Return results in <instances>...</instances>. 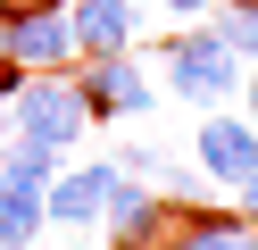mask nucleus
<instances>
[{
  "label": "nucleus",
  "instance_id": "1",
  "mask_svg": "<svg viewBox=\"0 0 258 250\" xmlns=\"http://www.w3.org/2000/svg\"><path fill=\"white\" fill-rule=\"evenodd\" d=\"M241 67H250V59H233V50L208 33V17L158 42V75H167V92L191 100V109H225V100H241Z\"/></svg>",
  "mask_w": 258,
  "mask_h": 250
},
{
  "label": "nucleus",
  "instance_id": "2",
  "mask_svg": "<svg viewBox=\"0 0 258 250\" xmlns=\"http://www.w3.org/2000/svg\"><path fill=\"white\" fill-rule=\"evenodd\" d=\"M9 125H17L25 142H50L58 159H67V150L92 133V109H84V92H75V75H67V67H50V75H25V83H17V100H9Z\"/></svg>",
  "mask_w": 258,
  "mask_h": 250
},
{
  "label": "nucleus",
  "instance_id": "3",
  "mask_svg": "<svg viewBox=\"0 0 258 250\" xmlns=\"http://www.w3.org/2000/svg\"><path fill=\"white\" fill-rule=\"evenodd\" d=\"M75 92H84L92 125H125V117H150V109H158V83L142 75V59H134V50H108V59H84Z\"/></svg>",
  "mask_w": 258,
  "mask_h": 250
},
{
  "label": "nucleus",
  "instance_id": "4",
  "mask_svg": "<svg viewBox=\"0 0 258 250\" xmlns=\"http://www.w3.org/2000/svg\"><path fill=\"white\" fill-rule=\"evenodd\" d=\"M191 159H200L208 192H241V175L258 167V117H241V109H200Z\"/></svg>",
  "mask_w": 258,
  "mask_h": 250
},
{
  "label": "nucleus",
  "instance_id": "5",
  "mask_svg": "<svg viewBox=\"0 0 258 250\" xmlns=\"http://www.w3.org/2000/svg\"><path fill=\"white\" fill-rule=\"evenodd\" d=\"M108 183H117V159H84V167H58V175L42 183V217H50L58 233H100Z\"/></svg>",
  "mask_w": 258,
  "mask_h": 250
},
{
  "label": "nucleus",
  "instance_id": "6",
  "mask_svg": "<svg viewBox=\"0 0 258 250\" xmlns=\"http://www.w3.org/2000/svg\"><path fill=\"white\" fill-rule=\"evenodd\" d=\"M0 50H9V67H25V75L75 67V17H67V9H25V17H0Z\"/></svg>",
  "mask_w": 258,
  "mask_h": 250
},
{
  "label": "nucleus",
  "instance_id": "7",
  "mask_svg": "<svg viewBox=\"0 0 258 250\" xmlns=\"http://www.w3.org/2000/svg\"><path fill=\"white\" fill-rule=\"evenodd\" d=\"M75 59H108V50H134L142 33V9L134 0H75Z\"/></svg>",
  "mask_w": 258,
  "mask_h": 250
},
{
  "label": "nucleus",
  "instance_id": "8",
  "mask_svg": "<svg viewBox=\"0 0 258 250\" xmlns=\"http://www.w3.org/2000/svg\"><path fill=\"white\" fill-rule=\"evenodd\" d=\"M183 250H258V225L241 209H183Z\"/></svg>",
  "mask_w": 258,
  "mask_h": 250
},
{
  "label": "nucleus",
  "instance_id": "9",
  "mask_svg": "<svg viewBox=\"0 0 258 250\" xmlns=\"http://www.w3.org/2000/svg\"><path fill=\"white\" fill-rule=\"evenodd\" d=\"M42 183H9L0 175V250H34L42 242Z\"/></svg>",
  "mask_w": 258,
  "mask_h": 250
},
{
  "label": "nucleus",
  "instance_id": "10",
  "mask_svg": "<svg viewBox=\"0 0 258 250\" xmlns=\"http://www.w3.org/2000/svg\"><path fill=\"white\" fill-rule=\"evenodd\" d=\"M58 167H67V159H58L50 142H25V133H17V142H0V175H9V183H50Z\"/></svg>",
  "mask_w": 258,
  "mask_h": 250
},
{
  "label": "nucleus",
  "instance_id": "11",
  "mask_svg": "<svg viewBox=\"0 0 258 250\" xmlns=\"http://www.w3.org/2000/svg\"><path fill=\"white\" fill-rule=\"evenodd\" d=\"M208 33H217L233 59H258V9H233V0H217V9H208Z\"/></svg>",
  "mask_w": 258,
  "mask_h": 250
},
{
  "label": "nucleus",
  "instance_id": "12",
  "mask_svg": "<svg viewBox=\"0 0 258 250\" xmlns=\"http://www.w3.org/2000/svg\"><path fill=\"white\" fill-rule=\"evenodd\" d=\"M158 9H167V17H175V25H200V17H208V9H217V0H158Z\"/></svg>",
  "mask_w": 258,
  "mask_h": 250
},
{
  "label": "nucleus",
  "instance_id": "13",
  "mask_svg": "<svg viewBox=\"0 0 258 250\" xmlns=\"http://www.w3.org/2000/svg\"><path fill=\"white\" fill-rule=\"evenodd\" d=\"M233 200H241V217H250V225H258V167H250V175H241V192H233Z\"/></svg>",
  "mask_w": 258,
  "mask_h": 250
},
{
  "label": "nucleus",
  "instance_id": "14",
  "mask_svg": "<svg viewBox=\"0 0 258 250\" xmlns=\"http://www.w3.org/2000/svg\"><path fill=\"white\" fill-rule=\"evenodd\" d=\"M17 83H25V67H9V59H0V109L17 100Z\"/></svg>",
  "mask_w": 258,
  "mask_h": 250
},
{
  "label": "nucleus",
  "instance_id": "15",
  "mask_svg": "<svg viewBox=\"0 0 258 250\" xmlns=\"http://www.w3.org/2000/svg\"><path fill=\"white\" fill-rule=\"evenodd\" d=\"M25 9H75V0H0V17H25Z\"/></svg>",
  "mask_w": 258,
  "mask_h": 250
},
{
  "label": "nucleus",
  "instance_id": "16",
  "mask_svg": "<svg viewBox=\"0 0 258 250\" xmlns=\"http://www.w3.org/2000/svg\"><path fill=\"white\" fill-rule=\"evenodd\" d=\"M241 100H250V117H258V59L241 67Z\"/></svg>",
  "mask_w": 258,
  "mask_h": 250
},
{
  "label": "nucleus",
  "instance_id": "17",
  "mask_svg": "<svg viewBox=\"0 0 258 250\" xmlns=\"http://www.w3.org/2000/svg\"><path fill=\"white\" fill-rule=\"evenodd\" d=\"M233 9H258V0H233Z\"/></svg>",
  "mask_w": 258,
  "mask_h": 250
},
{
  "label": "nucleus",
  "instance_id": "18",
  "mask_svg": "<svg viewBox=\"0 0 258 250\" xmlns=\"http://www.w3.org/2000/svg\"><path fill=\"white\" fill-rule=\"evenodd\" d=\"M0 59H9V50H0Z\"/></svg>",
  "mask_w": 258,
  "mask_h": 250
}]
</instances>
